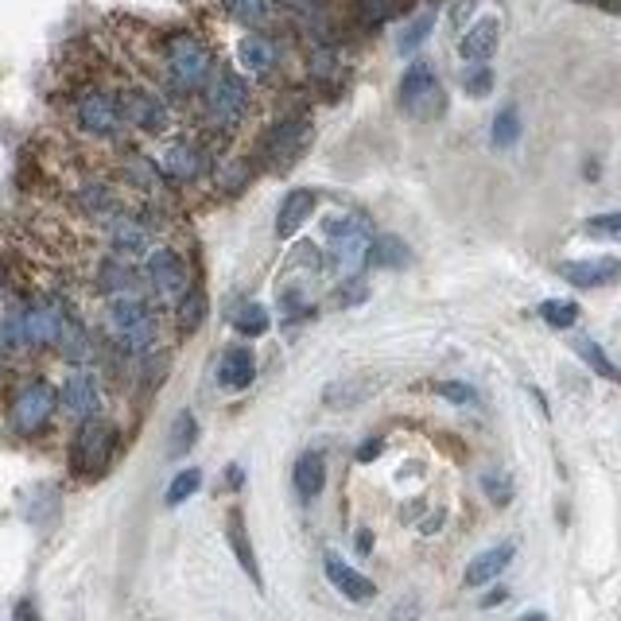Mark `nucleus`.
<instances>
[{
	"label": "nucleus",
	"mask_w": 621,
	"mask_h": 621,
	"mask_svg": "<svg viewBox=\"0 0 621 621\" xmlns=\"http://www.w3.org/2000/svg\"><path fill=\"white\" fill-rule=\"evenodd\" d=\"M156 66H151V78H156V90L176 102H194L202 94V86L214 74L218 59L210 51L207 40H199L194 32H168L156 40Z\"/></svg>",
	"instance_id": "obj_1"
},
{
	"label": "nucleus",
	"mask_w": 621,
	"mask_h": 621,
	"mask_svg": "<svg viewBox=\"0 0 621 621\" xmlns=\"http://www.w3.org/2000/svg\"><path fill=\"white\" fill-rule=\"evenodd\" d=\"M199 109H202V128L214 136H233L245 128V120L253 117L256 109V94L253 82L241 71H225V66H214L210 82L199 94Z\"/></svg>",
	"instance_id": "obj_2"
},
{
	"label": "nucleus",
	"mask_w": 621,
	"mask_h": 621,
	"mask_svg": "<svg viewBox=\"0 0 621 621\" xmlns=\"http://www.w3.org/2000/svg\"><path fill=\"white\" fill-rule=\"evenodd\" d=\"M66 120L78 136L94 144H120L128 133L117 109V94L102 82H82L66 94Z\"/></svg>",
	"instance_id": "obj_3"
},
{
	"label": "nucleus",
	"mask_w": 621,
	"mask_h": 621,
	"mask_svg": "<svg viewBox=\"0 0 621 621\" xmlns=\"http://www.w3.org/2000/svg\"><path fill=\"white\" fill-rule=\"evenodd\" d=\"M105 330L120 354H144L160 343V310L144 295H105Z\"/></svg>",
	"instance_id": "obj_4"
},
{
	"label": "nucleus",
	"mask_w": 621,
	"mask_h": 621,
	"mask_svg": "<svg viewBox=\"0 0 621 621\" xmlns=\"http://www.w3.org/2000/svg\"><path fill=\"white\" fill-rule=\"evenodd\" d=\"M117 109L125 128L148 136V140H164V136L176 133V109L156 86H144V82H120L117 90Z\"/></svg>",
	"instance_id": "obj_5"
},
{
	"label": "nucleus",
	"mask_w": 621,
	"mask_h": 621,
	"mask_svg": "<svg viewBox=\"0 0 621 621\" xmlns=\"http://www.w3.org/2000/svg\"><path fill=\"white\" fill-rule=\"evenodd\" d=\"M140 276H144V292L156 299V307H176V303L194 287L187 256L168 245L148 249V256H144V264H140Z\"/></svg>",
	"instance_id": "obj_6"
},
{
	"label": "nucleus",
	"mask_w": 621,
	"mask_h": 621,
	"mask_svg": "<svg viewBox=\"0 0 621 621\" xmlns=\"http://www.w3.org/2000/svg\"><path fill=\"white\" fill-rule=\"evenodd\" d=\"M117 443H120V435L109 420H102V415L82 420L71 443V471L78 474V478H97V474H105L113 454H117Z\"/></svg>",
	"instance_id": "obj_7"
},
{
	"label": "nucleus",
	"mask_w": 621,
	"mask_h": 621,
	"mask_svg": "<svg viewBox=\"0 0 621 621\" xmlns=\"http://www.w3.org/2000/svg\"><path fill=\"white\" fill-rule=\"evenodd\" d=\"M310 140H315V125H310V117L292 113V117H284L280 125H272L269 133H264L256 156H261V164L269 171H292L295 164L303 160V151L310 148Z\"/></svg>",
	"instance_id": "obj_8"
},
{
	"label": "nucleus",
	"mask_w": 621,
	"mask_h": 621,
	"mask_svg": "<svg viewBox=\"0 0 621 621\" xmlns=\"http://www.w3.org/2000/svg\"><path fill=\"white\" fill-rule=\"evenodd\" d=\"M400 109L408 113L412 120H435L446 113V94H443V82L439 74L431 71L428 63H412L400 78Z\"/></svg>",
	"instance_id": "obj_9"
},
{
	"label": "nucleus",
	"mask_w": 621,
	"mask_h": 621,
	"mask_svg": "<svg viewBox=\"0 0 621 621\" xmlns=\"http://www.w3.org/2000/svg\"><path fill=\"white\" fill-rule=\"evenodd\" d=\"M210 168H214V156H210L207 144L194 140V136H179V140H171L160 156L164 179H168V183H179V187L202 183V179L210 176Z\"/></svg>",
	"instance_id": "obj_10"
},
{
	"label": "nucleus",
	"mask_w": 621,
	"mask_h": 621,
	"mask_svg": "<svg viewBox=\"0 0 621 621\" xmlns=\"http://www.w3.org/2000/svg\"><path fill=\"white\" fill-rule=\"evenodd\" d=\"M66 319H71V310H66V303L59 295H40V299L24 303L28 350H55Z\"/></svg>",
	"instance_id": "obj_11"
},
{
	"label": "nucleus",
	"mask_w": 621,
	"mask_h": 621,
	"mask_svg": "<svg viewBox=\"0 0 621 621\" xmlns=\"http://www.w3.org/2000/svg\"><path fill=\"white\" fill-rule=\"evenodd\" d=\"M55 412H59V392L48 381H28L17 392V400H12V428L20 435H40Z\"/></svg>",
	"instance_id": "obj_12"
},
{
	"label": "nucleus",
	"mask_w": 621,
	"mask_h": 621,
	"mask_svg": "<svg viewBox=\"0 0 621 621\" xmlns=\"http://www.w3.org/2000/svg\"><path fill=\"white\" fill-rule=\"evenodd\" d=\"M102 238H105V249H109L113 256H125V261H144L148 249L156 245V233L136 218V210H120L117 218H109V222L102 225Z\"/></svg>",
	"instance_id": "obj_13"
},
{
	"label": "nucleus",
	"mask_w": 621,
	"mask_h": 621,
	"mask_svg": "<svg viewBox=\"0 0 621 621\" xmlns=\"http://www.w3.org/2000/svg\"><path fill=\"white\" fill-rule=\"evenodd\" d=\"M117 176L128 191L144 194V202H160L164 194H168V179H164L160 164L151 160V156H144V151H136V148L117 151Z\"/></svg>",
	"instance_id": "obj_14"
},
{
	"label": "nucleus",
	"mask_w": 621,
	"mask_h": 621,
	"mask_svg": "<svg viewBox=\"0 0 621 621\" xmlns=\"http://www.w3.org/2000/svg\"><path fill=\"white\" fill-rule=\"evenodd\" d=\"M74 207H78L94 225H105L109 218H117L120 210H128L120 187H113L109 179H102V176H86L74 187Z\"/></svg>",
	"instance_id": "obj_15"
},
{
	"label": "nucleus",
	"mask_w": 621,
	"mask_h": 621,
	"mask_svg": "<svg viewBox=\"0 0 621 621\" xmlns=\"http://www.w3.org/2000/svg\"><path fill=\"white\" fill-rule=\"evenodd\" d=\"M238 66H241V74H245V78H256V82L272 78V74H276V66H280L276 40H272V35H264L261 28H249V32L238 40Z\"/></svg>",
	"instance_id": "obj_16"
},
{
	"label": "nucleus",
	"mask_w": 621,
	"mask_h": 621,
	"mask_svg": "<svg viewBox=\"0 0 621 621\" xmlns=\"http://www.w3.org/2000/svg\"><path fill=\"white\" fill-rule=\"evenodd\" d=\"M502 32H505V24L497 12H486V17L474 20V24L459 35L462 63H490V59L497 55V48H502Z\"/></svg>",
	"instance_id": "obj_17"
},
{
	"label": "nucleus",
	"mask_w": 621,
	"mask_h": 621,
	"mask_svg": "<svg viewBox=\"0 0 621 621\" xmlns=\"http://www.w3.org/2000/svg\"><path fill=\"white\" fill-rule=\"evenodd\" d=\"M94 284L102 295H140L144 292L140 269H136L133 261H125V256H113V253L94 264Z\"/></svg>",
	"instance_id": "obj_18"
},
{
	"label": "nucleus",
	"mask_w": 621,
	"mask_h": 621,
	"mask_svg": "<svg viewBox=\"0 0 621 621\" xmlns=\"http://www.w3.org/2000/svg\"><path fill=\"white\" fill-rule=\"evenodd\" d=\"M59 404L71 420H90V415L102 412V385H97L94 373H71L59 392Z\"/></svg>",
	"instance_id": "obj_19"
},
{
	"label": "nucleus",
	"mask_w": 621,
	"mask_h": 621,
	"mask_svg": "<svg viewBox=\"0 0 621 621\" xmlns=\"http://www.w3.org/2000/svg\"><path fill=\"white\" fill-rule=\"evenodd\" d=\"M323 571H327L330 587L343 598H350V602H369V598H377V582L369 579V575H361L358 567L346 564L343 556H335V551L323 556Z\"/></svg>",
	"instance_id": "obj_20"
},
{
	"label": "nucleus",
	"mask_w": 621,
	"mask_h": 621,
	"mask_svg": "<svg viewBox=\"0 0 621 621\" xmlns=\"http://www.w3.org/2000/svg\"><path fill=\"white\" fill-rule=\"evenodd\" d=\"M315 210H319V194H315V191H307V187H299V191H287L284 202H280V210H276V238L280 241L295 238V233L310 222V214H315Z\"/></svg>",
	"instance_id": "obj_21"
},
{
	"label": "nucleus",
	"mask_w": 621,
	"mask_h": 621,
	"mask_svg": "<svg viewBox=\"0 0 621 621\" xmlns=\"http://www.w3.org/2000/svg\"><path fill=\"white\" fill-rule=\"evenodd\" d=\"M256 377V358L249 346H230V350L222 354V361H218V385L230 392H241L249 389Z\"/></svg>",
	"instance_id": "obj_22"
},
{
	"label": "nucleus",
	"mask_w": 621,
	"mask_h": 621,
	"mask_svg": "<svg viewBox=\"0 0 621 621\" xmlns=\"http://www.w3.org/2000/svg\"><path fill=\"white\" fill-rule=\"evenodd\" d=\"M513 556H517V548H513V544H497V548H486L482 556H474L471 564H466V571H462V582H466V587H486V582H494L497 575H502L505 567L513 564Z\"/></svg>",
	"instance_id": "obj_23"
},
{
	"label": "nucleus",
	"mask_w": 621,
	"mask_h": 621,
	"mask_svg": "<svg viewBox=\"0 0 621 621\" xmlns=\"http://www.w3.org/2000/svg\"><path fill=\"white\" fill-rule=\"evenodd\" d=\"M377 392V377L369 373H358V377H343V381H330L327 389H323V404L327 408H358L366 404L369 397Z\"/></svg>",
	"instance_id": "obj_24"
},
{
	"label": "nucleus",
	"mask_w": 621,
	"mask_h": 621,
	"mask_svg": "<svg viewBox=\"0 0 621 621\" xmlns=\"http://www.w3.org/2000/svg\"><path fill=\"white\" fill-rule=\"evenodd\" d=\"M559 276L571 287H606L618 280V261L613 256H606V261H571L559 264Z\"/></svg>",
	"instance_id": "obj_25"
},
{
	"label": "nucleus",
	"mask_w": 621,
	"mask_h": 621,
	"mask_svg": "<svg viewBox=\"0 0 621 621\" xmlns=\"http://www.w3.org/2000/svg\"><path fill=\"white\" fill-rule=\"evenodd\" d=\"M292 486H295V494H299L303 502L319 497L323 486H327V459H323L319 451L299 454V462H295V471H292Z\"/></svg>",
	"instance_id": "obj_26"
},
{
	"label": "nucleus",
	"mask_w": 621,
	"mask_h": 621,
	"mask_svg": "<svg viewBox=\"0 0 621 621\" xmlns=\"http://www.w3.org/2000/svg\"><path fill=\"white\" fill-rule=\"evenodd\" d=\"M225 540H230V548H233V556H238L241 571H245L249 579L261 587V567H256V551H253V540H249V528H245L241 509H230V517H225Z\"/></svg>",
	"instance_id": "obj_27"
},
{
	"label": "nucleus",
	"mask_w": 621,
	"mask_h": 621,
	"mask_svg": "<svg viewBox=\"0 0 621 621\" xmlns=\"http://www.w3.org/2000/svg\"><path fill=\"white\" fill-rule=\"evenodd\" d=\"M0 350H4V354H24L28 350L24 303H20V299L0 303Z\"/></svg>",
	"instance_id": "obj_28"
},
{
	"label": "nucleus",
	"mask_w": 621,
	"mask_h": 621,
	"mask_svg": "<svg viewBox=\"0 0 621 621\" xmlns=\"http://www.w3.org/2000/svg\"><path fill=\"white\" fill-rule=\"evenodd\" d=\"M210 179L222 194H241L253 183V160H214Z\"/></svg>",
	"instance_id": "obj_29"
},
{
	"label": "nucleus",
	"mask_w": 621,
	"mask_h": 621,
	"mask_svg": "<svg viewBox=\"0 0 621 621\" xmlns=\"http://www.w3.org/2000/svg\"><path fill=\"white\" fill-rule=\"evenodd\" d=\"M55 350L63 354L71 366H82V361H90V354H94V343H90V335H86V327H82L78 319H66V327H63V335H59V343H55Z\"/></svg>",
	"instance_id": "obj_30"
},
{
	"label": "nucleus",
	"mask_w": 621,
	"mask_h": 621,
	"mask_svg": "<svg viewBox=\"0 0 621 621\" xmlns=\"http://www.w3.org/2000/svg\"><path fill=\"white\" fill-rule=\"evenodd\" d=\"M408 12V0H354V17L366 28H381Z\"/></svg>",
	"instance_id": "obj_31"
},
{
	"label": "nucleus",
	"mask_w": 621,
	"mask_h": 621,
	"mask_svg": "<svg viewBox=\"0 0 621 621\" xmlns=\"http://www.w3.org/2000/svg\"><path fill=\"white\" fill-rule=\"evenodd\" d=\"M207 315H210V299H207V292H202V287H191V292L176 303V323H179V330H183V335H194V330L207 323Z\"/></svg>",
	"instance_id": "obj_32"
},
{
	"label": "nucleus",
	"mask_w": 621,
	"mask_h": 621,
	"mask_svg": "<svg viewBox=\"0 0 621 621\" xmlns=\"http://www.w3.org/2000/svg\"><path fill=\"white\" fill-rule=\"evenodd\" d=\"M222 12H225V20H233V24H241L249 32V28L269 24L272 0H222Z\"/></svg>",
	"instance_id": "obj_33"
},
{
	"label": "nucleus",
	"mask_w": 621,
	"mask_h": 621,
	"mask_svg": "<svg viewBox=\"0 0 621 621\" xmlns=\"http://www.w3.org/2000/svg\"><path fill=\"white\" fill-rule=\"evenodd\" d=\"M369 264H373V269H404L408 245L400 238H389V233L369 238Z\"/></svg>",
	"instance_id": "obj_34"
},
{
	"label": "nucleus",
	"mask_w": 621,
	"mask_h": 621,
	"mask_svg": "<svg viewBox=\"0 0 621 621\" xmlns=\"http://www.w3.org/2000/svg\"><path fill=\"white\" fill-rule=\"evenodd\" d=\"M431 32H435V12H420V17L404 20V28H400V35H397V51L400 55H415V51L428 43Z\"/></svg>",
	"instance_id": "obj_35"
},
{
	"label": "nucleus",
	"mask_w": 621,
	"mask_h": 621,
	"mask_svg": "<svg viewBox=\"0 0 621 621\" xmlns=\"http://www.w3.org/2000/svg\"><path fill=\"white\" fill-rule=\"evenodd\" d=\"M520 133H525V125H520V109L517 105H502V109L494 113V125H490V140H494V148H513V144L520 140Z\"/></svg>",
	"instance_id": "obj_36"
},
{
	"label": "nucleus",
	"mask_w": 621,
	"mask_h": 621,
	"mask_svg": "<svg viewBox=\"0 0 621 621\" xmlns=\"http://www.w3.org/2000/svg\"><path fill=\"white\" fill-rule=\"evenodd\" d=\"M194 439H199V420H194V412H179L168 431V454L171 459H183L194 446Z\"/></svg>",
	"instance_id": "obj_37"
},
{
	"label": "nucleus",
	"mask_w": 621,
	"mask_h": 621,
	"mask_svg": "<svg viewBox=\"0 0 621 621\" xmlns=\"http://www.w3.org/2000/svg\"><path fill=\"white\" fill-rule=\"evenodd\" d=\"M338 74H343V59H338L335 48H315L307 55V78L310 82H338Z\"/></svg>",
	"instance_id": "obj_38"
},
{
	"label": "nucleus",
	"mask_w": 621,
	"mask_h": 621,
	"mask_svg": "<svg viewBox=\"0 0 621 621\" xmlns=\"http://www.w3.org/2000/svg\"><path fill=\"white\" fill-rule=\"evenodd\" d=\"M233 327H238V335H245V338H261V335H269L272 319L261 303H241V307L233 310Z\"/></svg>",
	"instance_id": "obj_39"
},
{
	"label": "nucleus",
	"mask_w": 621,
	"mask_h": 621,
	"mask_svg": "<svg viewBox=\"0 0 621 621\" xmlns=\"http://www.w3.org/2000/svg\"><path fill=\"white\" fill-rule=\"evenodd\" d=\"M579 303L575 299H544L540 303V319L548 323L551 330H571L579 323Z\"/></svg>",
	"instance_id": "obj_40"
},
{
	"label": "nucleus",
	"mask_w": 621,
	"mask_h": 621,
	"mask_svg": "<svg viewBox=\"0 0 621 621\" xmlns=\"http://www.w3.org/2000/svg\"><path fill=\"white\" fill-rule=\"evenodd\" d=\"M199 486H202V471H199V466H187V471H179L176 478H171L168 494H164V505H168V509H176V505H183L187 497L199 494Z\"/></svg>",
	"instance_id": "obj_41"
},
{
	"label": "nucleus",
	"mask_w": 621,
	"mask_h": 621,
	"mask_svg": "<svg viewBox=\"0 0 621 621\" xmlns=\"http://www.w3.org/2000/svg\"><path fill=\"white\" fill-rule=\"evenodd\" d=\"M575 350H579V358L587 361V366L594 369L598 377H606V381H618V369H613V361L606 358V350L598 343H590V338H579V343H575Z\"/></svg>",
	"instance_id": "obj_42"
},
{
	"label": "nucleus",
	"mask_w": 621,
	"mask_h": 621,
	"mask_svg": "<svg viewBox=\"0 0 621 621\" xmlns=\"http://www.w3.org/2000/svg\"><path fill=\"white\" fill-rule=\"evenodd\" d=\"M462 90L471 97H486L494 90V71L490 63H466L462 66Z\"/></svg>",
	"instance_id": "obj_43"
},
{
	"label": "nucleus",
	"mask_w": 621,
	"mask_h": 621,
	"mask_svg": "<svg viewBox=\"0 0 621 621\" xmlns=\"http://www.w3.org/2000/svg\"><path fill=\"white\" fill-rule=\"evenodd\" d=\"M435 392L443 400H451V404H462V408H478L482 404L478 389H474V385H466V381H439Z\"/></svg>",
	"instance_id": "obj_44"
},
{
	"label": "nucleus",
	"mask_w": 621,
	"mask_h": 621,
	"mask_svg": "<svg viewBox=\"0 0 621 621\" xmlns=\"http://www.w3.org/2000/svg\"><path fill=\"white\" fill-rule=\"evenodd\" d=\"M482 490L494 505H509L513 502V478L505 471H486L482 474Z\"/></svg>",
	"instance_id": "obj_45"
},
{
	"label": "nucleus",
	"mask_w": 621,
	"mask_h": 621,
	"mask_svg": "<svg viewBox=\"0 0 621 621\" xmlns=\"http://www.w3.org/2000/svg\"><path fill=\"white\" fill-rule=\"evenodd\" d=\"M587 233L590 238H618L621 233V218L618 214H598V218H590L587 222Z\"/></svg>",
	"instance_id": "obj_46"
},
{
	"label": "nucleus",
	"mask_w": 621,
	"mask_h": 621,
	"mask_svg": "<svg viewBox=\"0 0 621 621\" xmlns=\"http://www.w3.org/2000/svg\"><path fill=\"white\" fill-rule=\"evenodd\" d=\"M12 621H43V618H40V610H35L32 598H20L17 610H12Z\"/></svg>",
	"instance_id": "obj_47"
},
{
	"label": "nucleus",
	"mask_w": 621,
	"mask_h": 621,
	"mask_svg": "<svg viewBox=\"0 0 621 621\" xmlns=\"http://www.w3.org/2000/svg\"><path fill=\"white\" fill-rule=\"evenodd\" d=\"M381 451H385V443H381V439H366V443L358 446V462H373Z\"/></svg>",
	"instance_id": "obj_48"
},
{
	"label": "nucleus",
	"mask_w": 621,
	"mask_h": 621,
	"mask_svg": "<svg viewBox=\"0 0 621 621\" xmlns=\"http://www.w3.org/2000/svg\"><path fill=\"white\" fill-rule=\"evenodd\" d=\"M505 598H509V594H505V590H502V587H497V590H494V594H486V598H482V606H486V610H490V606H502V602H505Z\"/></svg>",
	"instance_id": "obj_49"
},
{
	"label": "nucleus",
	"mask_w": 621,
	"mask_h": 621,
	"mask_svg": "<svg viewBox=\"0 0 621 621\" xmlns=\"http://www.w3.org/2000/svg\"><path fill=\"white\" fill-rule=\"evenodd\" d=\"M517 621H548V613H544V610H528V613H520Z\"/></svg>",
	"instance_id": "obj_50"
},
{
	"label": "nucleus",
	"mask_w": 621,
	"mask_h": 621,
	"mask_svg": "<svg viewBox=\"0 0 621 621\" xmlns=\"http://www.w3.org/2000/svg\"><path fill=\"white\" fill-rule=\"evenodd\" d=\"M439 525H443V513H435V517H428V525H423V533H439Z\"/></svg>",
	"instance_id": "obj_51"
},
{
	"label": "nucleus",
	"mask_w": 621,
	"mask_h": 621,
	"mask_svg": "<svg viewBox=\"0 0 621 621\" xmlns=\"http://www.w3.org/2000/svg\"><path fill=\"white\" fill-rule=\"evenodd\" d=\"M4 292H9V272H4V261H0V299H4Z\"/></svg>",
	"instance_id": "obj_52"
},
{
	"label": "nucleus",
	"mask_w": 621,
	"mask_h": 621,
	"mask_svg": "<svg viewBox=\"0 0 621 621\" xmlns=\"http://www.w3.org/2000/svg\"><path fill=\"white\" fill-rule=\"evenodd\" d=\"M373 548V540H369V533H358V551H369Z\"/></svg>",
	"instance_id": "obj_53"
},
{
	"label": "nucleus",
	"mask_w": 621,
	"mask_h": 621,
	"mask_svg": "<svg viewBox=\"0 0 621 621\" xmlns=\"http://www.w3.org/2000/svg\"><path fill=\"white\" fill-rule=\"evenodd\" d=\"M230 486H241V466H230Z\"/></svg>",
	"instance_id": "obj_54"
},
{
	"label": "nucleus",
	"mask_w": 621,
	"mask_h": 621,
	"mask_svg": "<svg viewBox=\"0 0 621 621\" xmlns=\"http://www.w3.org/2000/svg\"><path fill=\"white\" fill-rule=\"evenodd\" d=\"M0 369H4V350H0Z\"/></svg>",
	"instance_id": "obj_55"
}]
</instances>
